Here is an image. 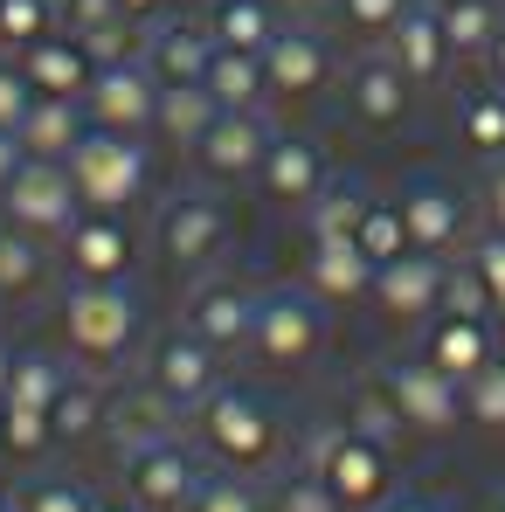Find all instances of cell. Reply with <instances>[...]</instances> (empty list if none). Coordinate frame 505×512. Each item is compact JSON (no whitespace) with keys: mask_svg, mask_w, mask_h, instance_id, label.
<instances>
[{"mask_svg":"<svg viewBox=\"0 0 505 512\" xmlns=\"http://www.w3.org/2000/svg\"><path fill=\"white\" fill-rule=\"evenodd\" d=\"M464 263L478 270V284H485V298H492V319H505V229L471 236V243H464Z\"/></svg>","mask_w":505,"mask_h":512,"instance_id":"cell-43","label":"cell"},{"mask_svg":"<svg viewBox=\"0 0 505 512\" xmlns=\"http://www.w3.org/2000/svg\"><path fill=\"white\" fill-rule=\"evenodd\" d=\"M118 478H125V499H139L146 512H187L208 471L180 436H153L139 450H118Z\"/></svg>","mask_w":505,"mask_h":512,"instance_id":"cell-7","label":"cell"},{"mask_svg":"<svg viewBox=\"0 0 505 512\" xmlns=\"http://www.w3.org/2000/svg\"><path fill=\"white\" fill-rule=\"evenodd\" d=\"M326 346V298L305 291V284H277L256 298V333L250 353L263 367H305L312 353Z\"/></svg>","mask_w":505,"mask_h":512,"instance_id":"cell-5","label":"cell"},{"mask_svg":"<svg viewBox=\"0 0 505 512\" xmlns=\"http://www.w3.org/2000/svg\"><path fill=\"white\" fill-rule=\"evenodd\" d=\"M21 160H28V146H21V132H7V125H0V187H7V180L21 173Z\"/></svg>","mask_w":505,"mask_h":512,"instance_id":"cell-50","label":"cell"},{"mask_svg":"<svg viewBox=\"0 0 505 512\" xmlns=\"http://www.w3.org/2000/svg\"><path fill=\"white\" fill-rule=\"evenodd\" d=\"M353 243L367 250V263L381 270V263H395V256L409 250V222H402V201H367V215H360V229H353Z\"/></svg>","mask_w":505,"mask_h":512,"instance_id":"cell-35","label":"cell"},{"mask_svg":"<svg viewBox=\"0 0 505 512\" xmlns=\"http://www.w3.org/2000/svg\"><path fill=\"white\" fill-rule=\"evenodd\" d=\"M346 423L360 429V436H374V443H388V450L402 443V409L388 402V388H381V381H367V388L353 395V409H346Z\"/></svg>","mask_w":505,"mask_h":512,"instance_id":"cell-40","label":"cell"},{"mask_svg":"<svg viewBox=\"0 0 505 512\" xmlns=\"http://www.w3.org/2000/svg\"><path fill=\"white\" fill-rule=\"evenodd\" d=\"M173 423H180V409H173L167 395H153V388L104 395V436H111L118 450H139V443H153V436H173Z\"/></svg>","mask_w":505,"mask_h":512,"instance_id":"cell-26","label":"cell"},{"mask_svg":"<svg viewBox=\"0 0 505 512\" xmlns=\"http://www.w3.org/2000/svg\"><path fill=\"white\" fill-rule=\"evenodd\" d=\"M63 340L84 367H118L139 340V298L125 277H77L63 291Z\"/></svg>","mask_w":505,"mask_h":512,"instance_id":"cell-3","label":"cell"},{"mask_svg":"<svg viewBox=\"0 0 505 512\" xmlns=\"http://www.w3.org/2000/svg\"><path fill=\"white\" fill-rule=\"evenodd\" d=\"M367 201H374V194H367L360 180H326V187L312 194V208H305L312 243H353V229H360Z\"/></svg>","mask_w":505,"mask_h":512,"instance_id":"cell-31","label":"cell"},{"mask_svg":"<svg viewBox=\"0 0 505 512\" xmlns=\"http://www.w3.org/2000/svg\"><path fill=\"white\" fill-rule=\"evenodd\" d=\"M485 63H492V77L505 84V28H499V42H492V56H485Z\"/></svg>","mask_w":505,"mask_h":512,"instance_id":"cell-53","label":"cell"},{"mask_svg":"<svg viewBox=\"0 0 505 512\" xmlns=\"http://www.w3.org/2000/svg\"><path fill=\"white\" fill-rule=\"evenodd\" d=\"M256 180H263V194L277 208H312V194L333 180V167H326V146L312 132H270Z\"/></svg>","mask_w":505,"mask_h":512,"instance_id":"cell-17","label":"cell"},{"mask_svg":"<svg viewBox=\"0 0 505 512\" xmlns=\"http://www.w3.org/2000/svg\"><path fill=\"white\" fill-rule=\"evenodd\" d=\"M97 512H146L139 499H97Z\"/></svg>","mask_w":505,"mask_h":512,"instance_id":"cell-54","label":"cell"},{"mask_svg":"<svg viewBox=\"0 0 505 512\" xmlns=\"http://www.w3.org/2000/svg\"><path fill=\"white\" fill-rule=\"evenodd\" d=\"M194 429H201V443H208V457L222 464V471H270L277 457H284V423H277V409L250 395V388H215L201 409H194Z\"/></svg>","mask_w":505,"mask_h":512,"instance_id":"cell-2","label":"cell"},{"mask_svg":"<svg viewBox=\"0 0 505 512\" xmlns=\"http://www.w3.org/2000/svg\"><path fill=\"white\" fill-rule=\"evenodd\" d=\"M14 512H97V492L70 471H35L14 485Z\"/></svg>","mask_w":505,"mask_h":512,"instance_id":"cell-34","label":"cell"},{"mask_svg":"<svg viewBox=\"0 0 505 512\" xmlns=\"http://www.w3.org/2000/svg\"><path fill=\"white\" fill-rule=\"evenodd\" d=\"M305 471L339 499V512H374L395 492V457L388 443L360 436L353 423H319L305 436Z\"/></svg>","mask_w":505,"mask_h":512,"instance_id":"cell-1","label":"cell"},{"mask_svg":"<svg viewBox=\"0 0 505 512\" xmlns=\"http://www.w3.org/2000/svg\"><path fill=\"white\" fill-rule=\"evenodd\" d=\"M118 7H125V14H139V21H160L173 0H118Z\"/></svg>","mask_w":505,"mask_h":512,"instance_id":"cell-52","label":"cell"},{"mask_svg":"<svg viewBox=\"0 0 505 512\" xmlns=\"http://www.w3.org/2000/svg\"><path fill=\"white\" fill-rule=\"evenodd\" d=\"M201 84H208V97H215L222 111H263V104H270V90H263V56H250V49H215Z\"/></svg>","mask_w":505,"mask_h":512,"instance_id":"cell-30","label":"cell"},{"mask_svg":"<svg viewBox=\"0 0 505 512\" xmlns=\"http://www.w3.org/2000/svg\"><path fill=\"white\" fill-rule=\"evenodd\" d=\"M42 284V236L0 222V298H28Z\"/></svg>","mask_w":505,"mask_h":512,"instance_id":"cell-36","label":"cell"},{"mask_svg":"<svg viewBox=\"0 0 505 512\" xmlns=\"http://www.w3.org/2000/svg\"><path fill=\"white\" fill-rule=\"evenodd\" d=\"M395 63H402V77L416 90H429V84H443L450 77V35H443V14H436V0H409V14L388 28V42H381Z\"/></svg>","mask_w":505,"mask_h":512,"instance_id":"cell-19","label":"cell"},{"mask_svg":"<svg viewBox=\"0 0 505 512\" xmlns=\"http://www.w3.org/2000/svg\"><path fill=\"white\" fill-rule=\"evenodd\" d=\"M84 215V194H77V180L63 160H21V173L0 187V222H14V229H28V236H63L70 222Z\"/></svg>","mask_w":505,"mask_h":512,"instance_id":"cell-8","label":"cell"},{"mask_svg":"<svg viewBox=\"0 0 505 512\" xmlns=\"http://www.w3.org/2000/svg\"><path fill=\"white\" fill-rule=\"evenodd\" d=\"M49 443H56V429H49V409L0 402V450H14V457H42Z\"/></svg>","mask_w":505,"mask_h":512,"instance_id":"cell-41","label":"cell"},{"mask_svg":"<svg viewBox=\"0 0 505 512\" xmlns=\"http://www.w3.org/2000/svg\"><path fill=\"white\" fill-rule=\"evenodd\" d=\"M7 360H14V346L0 340V395H7Z\"/></svg>","mask_w":505,"mask_h":512,"instance_id":"cell-55","label":"cell"},{"mask_svg":"<svg viewBox=\"0 0 505 512\" xmlns=\"http://www.w3.org/2000/svg\"><path fill=\"white\" fill-rule=\"evenodd\" d=\"M374 381L388 388V402L402 409V429H416V436H443L464 423V381H450L422 353H388Z\"/></svg>","mask_w":505,"mask_h":512,"instance_id":"cell-6","label":"cell"},{"mask_svg":"<svg viewBox=\"0 0 505 512\" xmlns=\"http://www.w3.org/2000/svg\"><path fill=\"white\" fill-rule=\"evenodd\" d=\"M443 270H450V256H429V250H402L395 263H381L374 270V305L395 319V326H422L436 305H443Z\"/></svg>","mask_w":505,"mask_h":512,"instance_id":"cell-15","label":"cell"},{"mask_svg":"<svg viewBox=\"0 0 505 512\" xmlns=\"http://www.w3.org/2000/svg\"><path fill=\"white\" fill-rule=\"evenodd\" d=\"M436 14H443V35H450L457 63H485L505 28V0H436Z\"/></svg>","mask_w":505,"mask_h":512,"instance_id":"cell-29","label":"cell"},{"mask_svg":"<svg viewBox=\"0 0 505 512\" xmlns=\"http://www.w3.org/2000/svg\"><path fill=\"white\" fill-rule=\"evenodd\" d=\"M28 104H35V84H28V70H21V56H14V63L0 56V125H7V132H21V118H28Z\"/></svg>","mask_w":505,"mask_h":512,"instance_id":"cell-47","label":"cell"},{"mask_svg":"<svg viewBox=\"0 0 505 512\" xmlns=\"http://www.w3.org/2000/svg\"><path fill=\"white\" fill-rule=\"evenodd\" d=\"M0 512H14V492H0Z\"/></svg>","mask_w":505,"mask_h":512,"instance_id":"cell-56","label":"cell"},{"mask_svg":"<svg viewBox=\"0 0 505 512\" xmlns=\"http://www.w3.org/2000/svg\"><path fill=\"white\" fill-rule=\"evenodd\" d=\"M208 35H215V49H250L263 56L270 49V35L284 28V14H277V0H208Z\"/></svg>","mask_w":505,"mask_h":512,"instance_id":"cell-28","label":"cell"},{"mask_svg":"<svg viewBox=\"0 0 505 512\" xmlns=\"http://www.w3.org/2000/svg\"><path fill=\"white\" fill-rule=\"evenodd\" d=\"M84 132H90L84 97H42V90H35V104H28V118H21V146H28L35 160H70Z\"/></svg>","mask_w":505,"mask_h":512,"instance_id":"cell-24","label":"cell"},{"mask_svg":"<svg viewBox=\"0 0 505 512\" xmlns=\"http://www.w3.org/2000/svg\"><path fill=\"white\" fill-rule=\"evenodd\" d=\"M146 388H153V395H167L180 416H194V409L222 388V353L180 326V333H167V340L146 353Z\"/></svg>","mask_w":505,"mask_h":512,"instance_id":"cell-10","label":"cell"},{"mask_svg":"<svg viewBox=\"0 0 505 512\" xmlns=\"http://www.w3.org/2000/svg\"><path fill=\"white\" fill-rule=\"evenodd\" d=\"M263 512H339V499L312 478V471H305V464H298V471H284V478H277V492L263 499Z\"/></svg>","mask_w":505,"mask_h":512,"instance_id":"cell-44","label":"cell"},{"mask_svg":"<svg viewBox=\"0 0 505 512\" xmlns=\"http://www.w3.org/2000/svg\"><path fill=\"white\" fill-rule=\"evenodd\" d=\"M263 146H270V118L263 111H215L208 132L187 153L201 160V173H215V180H256Z\"/></svg>","mask_w":505,"mask_h":512,"instance_id":"cell-18","label":"cell"},{"mask_svg":"<svg viewBox=\"0 0 505 512\" xmlns=\"http://www.w3.org/2000/svg\"><path fill=\"white\" fill-rule=\"evenodd\" d=\"M194 340H208L215 353H250L256 333V291L236 284V277H208L187 291V319H180Z\"/></svg>","mask_w":505,"mask_h":512,"instance_id":"cell-14","label":"cell"},{"mask_svg":"<svg viewBox=\"0 0 505 512\" xmlns=\"http://www.w3.org/2000/svg\"><path fill=\"white\" fill-rule=\"evenodd\" d=\"M49 429H56V443H84L104 429V395L84 388V381H70L63 395H56V409H49Z\"/></svg>","mask_w":505,"mask_h":512,"instance_id":"cell-39","label":"cell"},{"mask_svg":"<svg viewBox=\"0 0 505 512\" xmlns=\"http://www.w3.org/2000/svg\"><path fill=\"white\" fill-rule=\"evenodd\" d=\"M326 84H333L326 35L305 28V21H284L270 35V49H263V90H270V104H305V97H319Z\"/></svg>","mask_w":505,"mask_h":512,"instance_id":"cell-9","label":"cell"},{"mask_svg":"<svg viewBox=\"0 0 505 512\" xmlns=\"http://www.w3.org/2000/svg\"><path fill=\"white\" fill-rule=\"evenodd\" d=\"M305 291H319L326 305H353L374 291V263L360 243H312L305 256Z\"/></svg>","mask_w":505,"mask_h":512,"instance_id":"cell-25","label":"cell"},{"mask_svg":"<svg viewBox=\"0 0 505 512\" xmlns=\"http://www.w3.org/2000/svg\"><path fill=\"white\" fill-rule=\"evenodd\" d=\"M49 28H63V0H0V49L7 56H21Z\"/></svg>","mask_w":505,"mask_h":512,"instance_id":"cell-38","label":"cell"},{"mask_svg":"<svg viewBox=\"0 0 505 512\" xmlns=\"http://www.w3.org/2000/svg\"><path fill=\"white\" fill-rule=\"evenodd\" d=\"M277 14H284V21H305V28H319L326 14H339V0H277Z\"/></svg>","mask_w":505,"mask_h":512,"instance_id":"cell-48","label":"cell"},{"mask_svg":"<svg viewBox=\"0 0 505 512\" xmlns=\"http://www.w3.org/2000/svg\"><path fill=\"white\" fill-rule=\"evenodd\" d=\"M499 319H464V312H429L422 326V360H436L450 381H471L492 353H499Z\"/></svg>","mask_w":505,"mask_h":512,"instance_id":"cell-21","label":"cell"},{"mask_svg":"<svg viewBox=\"0 0 505 512\" xmlns=\"http://www.w3.org/2000/svg\"><path fill=\"white\" fill-rule=\"evenodd\" d=\"M402 222H409V250H429V256H464L471 243V208L457 187H443L436 173H416L402 180Z\"/></svg>","mask_w":505,"mask_h":512,"instance_id":"cell-11","label":"cell"},{"mask_svg":"<svg viewBox=\"0 0 505 512\" xmlns=\"http://www.w3.org/2000/svg\"><path fill=\"white\" fill-rule=\"evenodd\" d=\"M146 70L160 77V84H201L208 77V56H215V35H208V21H187V14H160V21H146Z\"/></svg>","mask_w":505,"mask_h":512,"instance_id":"cell-20","label":"cell"},{"mask_svg":"<svg viewBox=\"0 0 505 512\" xmlns=\"http://www.w3.org/2000/svg\"><path fill=\"white\" fill-rule=\"evenodd\" d=\"M457 146H464L471 160H485V167L505 160V84L499 77L457 97Z\"/></svg>","mask_w":505,"mask_h":512,"instance_id":"cell-27","label":"cell"},{"mask_svg":"<svg viewBox=\"0 0 505 512\" xmlns=\"http://www.w3.org/2000/svg\"><path fill=\"white\" fill-rule=\"evenodd\" d=\"M409 97H416V84L402 77V63H395L388 49H374V56H360V63L346 70V111H353L360 132H402Z\"/></svg>","mask_w":505,"mask_h":512,"instance_id":"cell-16","label":"cell"},{"mask_svg":"<svg viewBox=\"0 0 505 512\" xmlns=\"http://www.w3.org/2000/svg\"><path fill=\"white\" fill-rule=\"evenodd\" d=\"M187 512H263V492H256L243 471H208Z\"/></svg>","mask_w":505,"mask_h":512,"instance_id":"cell-42","label":"cell"},{"mask_svg":"<svg viewBox=\"0 0 505 512\" xmlns=\"http://www.w3.org/2000/svg\"><path fill=\"white\" fill-rule=\"evenodd\" d=\"M63 167H70V180H77V194H84L90 215H125V208L139 201V187H146V146H139L132 132L90 125Z\"/></svg>","mask_w":505,"mask_h":512,"instance_id":"cell-4","label":"cell"},{"mask_svg":"<svg viewBox=\"0 0 505 512\" xmlns=\"http://www.w3.org/2000/svg\"><path fill=\"white\" fill-rule=\"evenodd\" d=\"M21 70H28V84L42 90V97H84L97 63L84 56V42H77L70 28H49L42 42L21 49Z\"/></svg>","mask_w":505,"mask_h":512,"instance_id":"cell-23","label":"cell"},{"mask_svg":"<svg viewBox=\"0 0 505 512\" xmlns=\"http://www.w3.org/2000/svg\"><path fill=\"white\" fill-rule=\"evenodd\" d=\"M153 104H160V77L146 70V56H132V63H97V70H90V90H84L90 125L139 139V132L153 125Z\"/></svg>","mask_w":505,"mask_h":512,"instance_id":"cell-13","label":"cell"},{"mask_svg":"<svg viewBox=\"0 0 505 512\" xmlns=\"http://www.w3.org/2000/svg\"><path fill=\"white\" fill-rule=\"evenodd\" d=\"M464 423L485 429V436H505V353H492V360L464 381Z\"/></svg>","mask_w":505,"mask_h":512,"instance_id":"cell-37","label":"cell"},{"mask_svg":"<svg viewBox=\"0 0 505 512\" xmlns=\"http://www.w3.org/2000/svg\"><path fill=\"white\" fill-rule=\"evenodd\" d=\"M63 263H70V277H125L132 270V229L118 215H90L84 208L63 229Z\"/></svg>","mask_w":505,"mask_h":512,"instance_id":"cell-22","label":"cell"},{"mask_svg":"<svg viewBox=\"0 0 505 512\" xmlns=\"http://www.w3.org/2000/svg\"><path fill=\"white\" fill-rule=\"evenodd\" d=\"M492 512H505V492H499V506H492Z\"/></svg>","mask_w":505,"mask_h":512,"instance_id":"cell-57","label":"cell"},{"mask_svg":"<svg viewBox=\"0 0 505 512\" xmlns=\"http://www.w3.org/2000/svg\"><path fill=\"white\" fill-rule=\"evenodd\" d=\"M63 388H70V367H63V360H49V353H35V346H14V360H7V395H0V402L56 409Z\"/></svg>","mask_w":505,"mask_h":512,"instance_id":"cell-32","label":"cell"},{"mask_svg":"<svg viewBox=\"0 0 505 512\" xmlns=\"http://www.w3.org/2000/svg\"><path fill=\"white\" fill-rule=\"evenodd\" d=\"M153 243L173 270H208L229 243V215H222L215 194H173L160 208V222H153Z\"/></svg>","mask_w":505,"mask_h":512,"instance_id":"cell-12","label":"cell"},{"mask_svg":"<svg viewBox=\"0 0 505 512\" xmlns=\"http://www.w3.org/2000/svg\"><path fill=\"white\" fill-rule=\"evenodd\" d=\"M222 104L208 97V84H160V104H153V125L167 132L173 146H194L201 132H208V118H215Z\"/></svg>","mask_w":505,"mask_h":512,"instance_id":"cell-33","label":"cell"},{"mask_svg":"<svg viewBox=\"0 0 505 512\" xmlns=\"http://www.w3.org/2000/svg\"><path fill=\"white\" fill-rule=\"evenodd\" d=\"M409 14V0H339V21L360 35V42H388V28Z\"/></svg>","mask_w":505,"mask_h":512,"instance_id":"cell-46","label":"cell"},{"mask_svg":"<svg viewBox=\"0 0 505 512\" xmlns=\"http://www.w3.org/2000/svg\"><path fill=\"white\" fill-rule=\"evenodd\" d=\"M436 312H464V319H492V298H485V284H478V270L464 263V256H450V270H443V305Z\"/></svg>","mask_w":505,"mask_h":512,"instance_id":"cell-45","label":"cell"},{"mask_svg":"<svg viewBox=\"0 0 505 512\" xmlns=\"http://www.w3.org/2000/svg\"><path fill=\"white\" fill-rule=\"evenodd\" d=\"M374 512H443V506H436V499H422V492H388Z\"/></svg>","mask_w":505,"mask_h":512,"instance_id":"cell-51","label":"cell"},{"mask_svg":"<svg viewBox=\"0 0 505 512\" xmlns=\"http://www.w3.org/2000/svg\"><path fill=\"white\" fill-rule=\"evenodd\" d=\"M485 215H492V229H505V160H492L485 173Z\"/></svg>","mask_w":505,"mask_h":512,"instance_id":"cell-49","label":"cell"}]
</instances>
